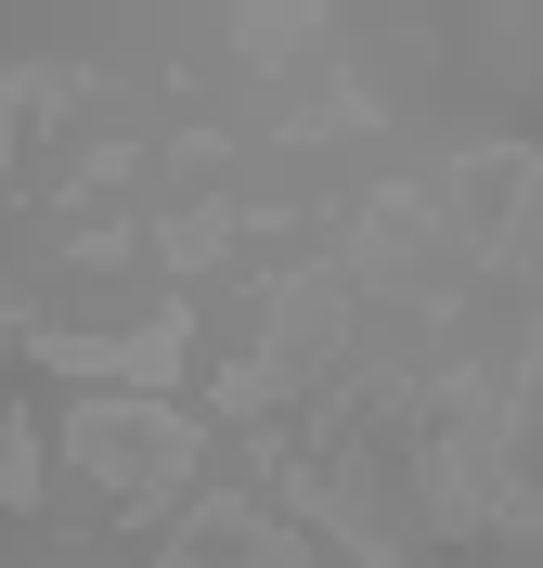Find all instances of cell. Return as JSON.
Wrapping results in <instances>:
<instances>
[{
  "label": "cell",
  "instance_id": "1",
  "mask_svg": "<svg viewBox=\"0 0 543 568\" xmlns=\"http://www.w3.org/2000/svg\"><path fill=\"white\" fill-rule=\"evenodd\" d=\"M66 439H78V465H104V478H117V504H155L181 465H194V439H181L169 414H117V400H91Z\"/></svg>",
  "mask_w": 543,
  "mask_h": 568
},
{
  "label": "cell",
  "instance_id": "2",
  "mask_svg": "<svg viewBox=\"0 0 543 568\" xmlns=\"http://www.w3.org/2000/svg\"><path fill=\"white\" fill-rule=\"evenodd\" d=\"M181 568H298V542H285V530H259L247 504H208V517L181 530Z\"/></svg>",
  "mask_w": 543,
  "mask_h": 568
},
{
  "label": "cell",
  "instance_id": "3",
  "mask_svg": "<svg viewBox=\"0 0 543 568\" xmlns=\"http://www.w3.org/2000/svg\"><path fill=\"white\" fill-rule=\"evenodd\" d=\"M27 491H39V439L0 414V504H27Z\"/></svg>",
  "mask_w": 543,
  "mask_h": 568
}]
</instances>
